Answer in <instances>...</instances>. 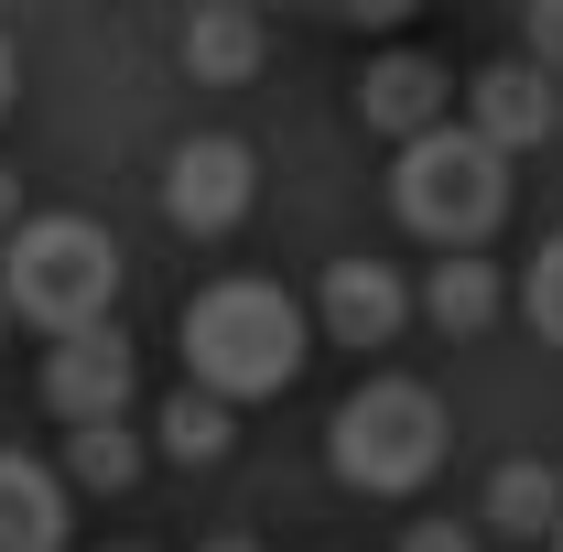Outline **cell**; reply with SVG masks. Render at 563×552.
I'll return each instance as SVG.
<instances>
[{"label":"cell","instance_id":"10","mask_svg":"<svg viewBox=\"0 0 563 552\" xmlns=\"http://www.w3.org/2000/svg\"><path fill=\"white\" fill-rule=\"evenodd\" d=\"M76 509H66V477L22 444H0V552H66Z\"/></svg>","mask_w":563,"mask_h":552},{"label":"cell","instance_id":"22","mask_svg":"<svg viewBox=\"0 0 563 552\" xmlns=\"http://www.w3.org/2000/svg\"><path fill=\"white\" fill-rule=\"evenodd\" d=\"M0 325H11V292H0Z\"/></svg>","mask_w":563,"mask_h":552},{"label":"cell","instance_id":"20","mask_svg":"<svg viewBox=\"0 0 563 552\" xmlns=\"http://www.w3.org/2000/svg\"><path fill=\"white\" fill-rule=\"evenodd\" d=\"M207 552H261V542H250V531H217V542Z\"/></svg>","mask_w":563,"mask_h":552},{"label":"cell","instance_id":"6","mask_svg":"<svg viewBox=\"0 0 563 552\" xmlns=\"http://www.w3.org/2000/svg\"><path fill=\"white\" fill-rule=\"evenodd\" d=\"M131 379H141V357L120 325H87V336H66L55 357H44V401H55V422L66 433H87V422H120L131 412Z\"/></svg>","mask_w":563,"mask_h":552},{"label":"cell","instance_id":"13","mask_svg":"<svg viewBox=\"0 0 563 552\" xmlns=\"http://www.w3.org/2000/svg\"><path fill=\"white\" fill-rule=\"evenodd\" d=\"M498 303H509V281H498L488 261H433V281H422V314H433L444 336H488Z\"/></svg>","mask_w":563,"mask_h":552},{"label":"cell","instance_id":"18","mask_svg":"<svg viewBox=\"0 0 563 552\" xmlns=\"http://www.w3.org/2000/svg\"><path fill=\"white\" fill-rule=\"evenodd\" d=\"M531 55H542V76L563 66V11H531Z\"/></svg>","mask_w":563,"mask_h":552},{"label":"cell","instance_id":"7","mask_svg":"<svg viewBox=\"0 0 563 552\" xmlns=\"http://www.w3.org/2000/svg\"><path fill=\"white\" fill-rule=\"evenodd\" d=\"M401 314H412V292H401L390 261H368V250H347L336 272L314 281V336H336V346H390Z\"/></svg>","mask_w":563,"mask_h":552},{"label":"cell","instance_id":"1","mask_svg":"<svg viewBox=\"0 0 563 552\" xmlns=\"http://www.w3.org/2000/svg\"><path fill=\"white\" fill-rule=\"evenodd\" d=\"M185 379L217 390V401H261V390H292V368H303V346H314V314L282 292V281L239 272V281H207L196 303H185Z\"/></svg>","mask_w":563,"mask_h":552},{"label":"cell","instance_id":"16","mask_svg":"<svg viewBox=\"0 0 563 552\" xmlns=\"http://www.w3.org/2000/svg\"><path fill=\"white\" fill-rule=\"evenodd\" d=\"M520 314H531V336L563 346V239L531 250V272H520Z\"/></svg>","mask_w":563,"mask_h":552},{"label":"cell","instance_id":"21","mask_svg":"<svg viewBox=\"0 0 563 552\" xmlns=\"http://www.w3.org/2000/svg\"><path fill=\"white\" fill-rule=\"evenodd\" d=\"M0 109H11V44H0Z\"/></svg>","mask_w":563,"mask_h":552},{"label":"cell","instance_id":"23","mask_svg":"<svg viewBox=\"0 0 563 552\" xmlns=\"http://www.w3.org/2000/svg\"><path fill=\"white\" fill-rule=\"evenodd\" d=\"M120 552H152V542H120Z\"/></svg>","mask_w":563,"mask_h":552},{"label":"cell","instance_id":"2","mask_svg":"<svg viewBox=\"0 0 563 552\" xmlns=\"http://www.w3.org/2000/svg\"><path fill=\"white\" fill-rule=\"evenodd\" d=\"M0 292H11L22 325H44L66 346L87 325H109V303H120V239L98 217H22L11 250H0Z\"/></svg>","mask_w":563,"mask_h":552},{"label":"cell","instance_id":"9","mask_svg":"<svg viewBox=\"0 0 563 552\" xmlns=\"http://www.w3.org/2000/svg\"><path fill=\"white\" fill-rule=\"evenodd\" d=\"M466 131L477 141H498V152H531V141H553V120H563V98H553V76L542 66H477L466 76Z\"/></svg>","mask_w":563,"mask_h":552},{"label":"cell","instance_id":"5","mask_svg":"<svg viewBox=\"0 0 563 552\" xmlns=\"http://www.w3.org/2000/svg\"><path fill=\"white\" fill-rule=\"evenodd\" d=\"M250 196H261V163H250L239 131H196L163 163V217H174L185 239H228V228L250 217Z\"/></svg>","mask_w":563,"mask_h":552},{"label":"cell","instance_id":"3","mask_svg":"<svg viewBox=\"0 0 563 552\" xmlns=\"http://www.w3.org/2000/svg\"><path fill=\"white\" fill-rule=\"evenodd\" d=\"M390 207H401V228H422L444 261H477V239L509 217V152L477 141V131H433V141H412V152L390 163Z\"/></svg>","mask_w":563,"mask_h":552},{"label":"cell","instance_id":"19","mask_svg":"<svg viewBox=\"0 0 563 552\" xmlns=\"http://www.w3.org/2000/svg\"><path fill=\"white\" fill-rule=\"evenodd\" d=\"M22 228V185H11V163H0V239Z\"/></svg>","mask_w":563,"mask_h":552},{"label":"cell","instance_id":"14","mask_svg":"<svg viewBox=\"0 0 563 552\" xmlns=\"http://www.w3.org/2000/svg\"><path fill=\"white\" fill-rule=\"evenodd\" d=\"M228 444H239V401H217V390L185 379V390L163 401V455H174V466H217Z\"/></svg>","mask_w":563,"mask_h":552},{"label":"cell","instance_id":"12","mask_svg":"<svg viewBox=\"0 0 563 552\" xmlns=\"http://www.w3.org/2000/svg\"><path fill=\"white\" fill-rule=\"evenodd\" d=\"M488 531H509V542L563 531V477L542 466V455H509V466L488 477Z\"/></svg>","mask_w":563,"mask_h":552},{"label":"cell","instance_id":"15","mask_svg":"<svg viewBox=\"0 0 563 552\" xmlns=\"http://www.w3.org/2000/svg\"><path fill=\"white\" fill-rule=\"evenodd\" d=\"M66 477L98 487V498H120V487L141 477V433H131V422H87V433H66Z\"/></svg>","mask_w":563,"mask_h":552},{"label":"cell","instance_id":"24","mask_svg":"<svg viewBox=\"0 0 563 552\" xmlns=\"http://www.w3.org/2000/svg\"><path fill=\"white\" fill-rule=\"evenodd\" d=\"M553 552H563V531H553Z\"/></svg>","mask_w":563,"mask_h":552},{"label":"cell","instance_id":"11","mask_svg":"<svg viewBox=\"0 0 563 552\" xmlns=\"http://www.w3.org/2000/svg\"><path fill=\"white\" fill-rule=\"evenodd\" d=\"M185 76L196 87H250L261 76V11H185Z\"/></svg>","mask_w":563,"mask_h":552},{"label":"cell","instance_id":"4","mask_svg":"<svg viewBox=\"0 0 563 552\" xmlns=\"http://www.w3.org/2000/svg\"><path fill=\"white\" fill-rule=\"evenodd\" d=\"M325 455H336V477L368 487V498H412V487H433V466H444V401H433L422 379H368V390L336 401Z\"/></svg>","mask_w":563,"mask_h":552},{"label":"cell","instance_id":"17","mask_svg":"<svg viewBox=\"0 0 563 552\" xmlns=\"http://www.w3.org/2000/svg\"><path fill=\"white\" fill-rule=\"evenodd\" d=\"M401 552H477V531H466V520H412Z\"/></svg>","mask_w":563,"mask_h":552},{"label":"cell","instance_id":"8","mask_svg":"<svg viewBox=\"0 0 563 552\" xmlns=\"http://www.w3.org/2000/svg\"><path fill=\"white\" fill-rule=\"evenodd\" d=\"M444 98H455V76L433 66V55H368V76H357V120L390 131L401 152L444 131Z\"/></svg>","mask_w":563,"mask_h":552}]
</instances>
